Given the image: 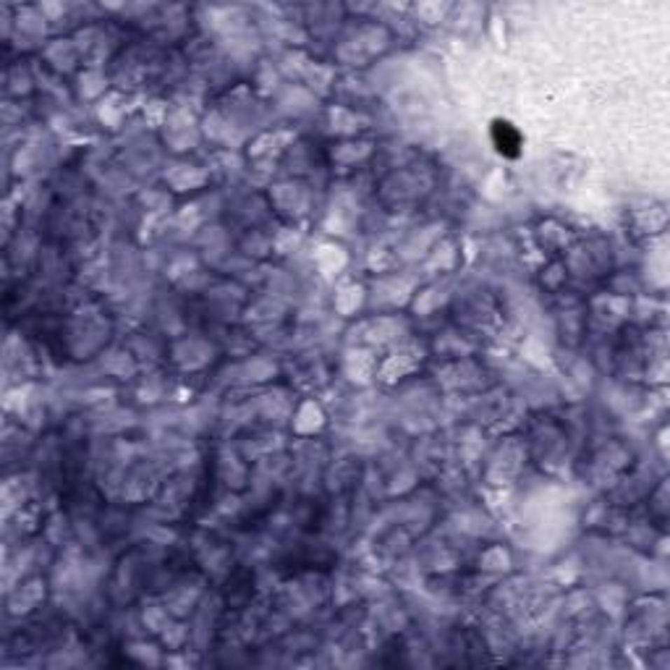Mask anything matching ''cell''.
I'll return each mask as SVG.
<instances>
[{
	"label": "cell",
	"mask_w": 670,
	"mask_h": 670,
	"mask_svg": "<svg viewBox=\"0 0 670 670\" xmlns=\"http://www.w3.org/2000/svg\"><path fill=\"white\" fill-rule=\"evenodd\" d=\"M495 144H498V150L505 152V155H516V152H519L516 147L521 144V139L508 123H495Z\"/></svg>",
	"instance_id": "cell-1"
}]
</instances>
